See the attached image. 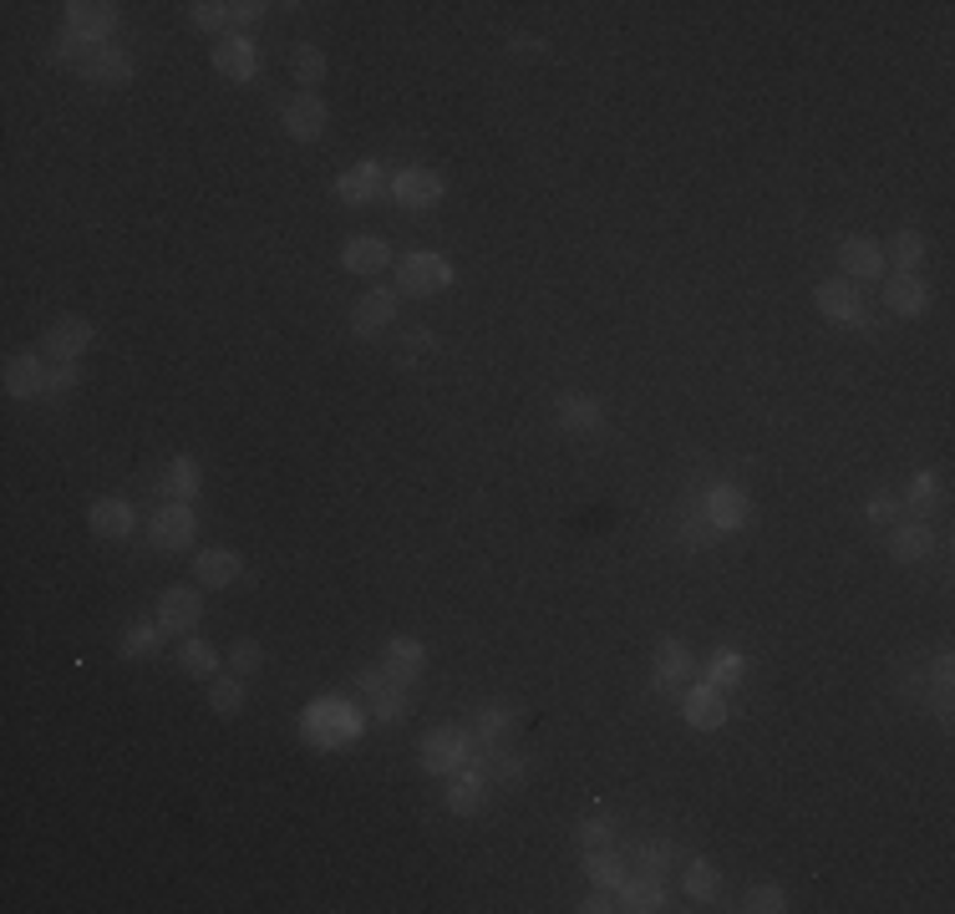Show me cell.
<instances>
[{
	"label": "cell",
	"mask_w": 955,
	"mask_h": 914,
	"mask_svg": "<svg viewBox=\"0 0 955 914\" xmlns=\"http://www.w3.org/2000/svg\"><path fill=\"white\" fill-rule=\"evenodd\" d=\"M885 305L894 310V316H925V305H930L925 279L920 275H894L885 285Z\"/></svg>",
	"instance_id": "cell-25"
},
{
	"label": "cell",
	"mask_w": 955,
	"mask_h": 914,
	"mask_svg": "<svg viewBox=\"0 0 955 914\" xmlns=\"http://www.w3.org/2000/svg\"><path fill=\"white\" fill-rule=\"evenodd\" d=\"M386 194V173L382 163H356V168H345L341 178H336V199L341 203H372Z\"/></svg>",
	"instance_id": "cell-13"
},
{
	"label": "cell",
	"mask_w": 955,
	"mask_h": 914,
	"mask_svg": "<svg viewBox=\"0 0 955 914\" xmlns=\"http://www.w3.org/2000/svg\"><path fill=\"white\" fill-rule=\"evenodd\" d=\"M178 665H184V676H213L219 671V656H213L209 640H184V650H178Z\"/></svg>",
	"instance_id": "cell-35"
},
{
	"label": "cell",
	"mask_w": 955,
	"mask_h": 914,
	"mask_svg": "<svg viewBox=\"0 0 955 914\" xmlns=\"http://www.w3.org/2000/svg\"><path fill=\"white\" fill-rule=\"evenodd\" d=\"M661 904H666V889H661V879H656V874L636 879V884H621V910L650 914V910H661Z\"/></svg>",
	"instance_id": "cell-32"
},
{
	"label": "cell",
	"mask_w": 955,
	"mask_h": 914,
	"mask_svg": "<svg viewBox=\"0 0 955 914\" xmlns=\"http://www.w3.org/2000/svg\"><path fill=\"white\" fill-rule=\"evenodd\" d=\"M930 549H935V533L925 524H900V529L889 533V554L900 559V564H920V559H930Z\"/></svg>",
	"instance_id": "cell-27"
},
{
	"label": "cell",
	"mask_w": 955,
	"mask_h": 914,
	"mask_svg": "<svg viewBox=\"0 0 955 914\" xmlns=\"http://www.w3.org/2000/svg\"><path fill=\"white\" fill-rule=\"evenodd\" d=\"M935 493H941V488H935V477H930V473H920L915 483H910V508H915V514H930V508L941 504Z\"/></svg>",
	"instance_id": "cell-45"
},
{
	"label": "cell",
	"mask_w": 955,
	"mask_h": 914,
	"mask_svg": "<svg viewBox=\"0 0 955 914\" xmlns=\"http://www.w3.org/2000/svg\"><path fill=\"white\" fill-rule=\"evenodd\" d=\"M743 656L737 650H716L712 661H706V686H716V691H727V686H737L743 681Z\"/></svg>",
	"instance_id": "cell-36"
},
{
	"label": "cell",
	"mask_w": 955,
	"mask_h": 914,
	"mask_svg": "<svg viewBox=\"0 0 955 914\" xmlns=\"http://www.w3.org/2000/svg\"><path fill=\"white\" fill-rule=\"evenodd\" d=\"M584 874H590V884L595 889H621L625 884V863L615 859V854H605V848H590V854H584Z\"/></svg>",
	"instance_id": "cell-33"
},
{
	"label": "cell",
	"mask_w": 955,
	"mask_h": 914,
	"mask_svg": "<svg viewBox=\"0 0 955 914\" xmlns=\"http://www.w3.org/2000/svg\"><path fill=\"white\" fill-rule=\"evenodd\" d=\"M118 26V5L112 0H72L67 5V36L87 41V46H102Z\"/></svg>",
	"instance_id": "cell-4"
},
{
	"label": "cell",
	"mask_w": 955,
	"mask_h": 914,
	"mask_svg": "<svg viewBox=\"0 0 955 914\" xmlns=\"http://www.w3.org/2000/svg\"><path fill=\"white\" fill-rule=\"evenodd\" d=\"M580 844L584 848H605V844H611V818H584L580 823Z\"/></svg>",
	"instance_id": "cell-46"
},
{
	"label": "cell",
	"mask_w": 955,
	"mask_h": 914,
	"mask_svg": "<svg viewBox=\"0 0 955 914\" xmlns=\"http://www.w3.org/2000/svg\"><path fill=\"white\" fill-rule=\"evenodd\" d=\"M290 71L300 87H320V81H326V52H320V46H295Z\"/></svg>",
	"instance_id": "cell-37"
},
{
	"label": "cell",
	"mask_w": 955,
	"mask_h": 914,
	"mask_svg": "<svg viewBox=\"0 0 955 914\" xmlns=\"http://www.w3.org/2000/svg\"><path fill=\"white\" fill-rule=\"evenodd\" d=\"M229 665H234V676H254V671L265 665V650H260V640H234V650H229Z\"/></svg>",
	"instance_id": "cell-42"
},
{
	"label": "cell",
	"mask_w": 955,
	"mask_h": 914,
	"mask_svg": "<svg viewBox=\"0 0 955 914\" xmlns=\"http://www.w3.org/2000/svg\"><path fill=\"white\" fill-rule=\"evenodd\" d=\"M0 386H6V397L26 401L36 397V392H46V366H41V356H31V351H21V356L6 361V376H0Z\"/></svg>",
	"instance_id": "cell-19"
},
{
	"label": "cell",
	"mask_w": 955,
	"mask_h": 914,
	"mask_svg": "<svg viewBox=\"0 0 955 914\" xmlns=\"http://www.w3.org/2000/svg\"><path fill=\"white\" fill-rule=\"evenodd\" d=\"M158 646H163V625H153V620L128 625V630H122V640H118L122 661H143V656H158Z\"/></svg>",
	"instance_id": "cell-29"
},
{
	"label": "cell",
	"mask_w": 955,
	"mask_h": 914,
	"mask_svg": "<svg viewBox=\"0 0 955 914\" xmlns=\"http://www.w3.org/2000/svg\"><path fill=\"white\" fill-rule=\"evenodd\" d=\"M555 417H559V427H564V432H600V422H605L600 401H595V397H580V392L559 397Z\"/></svg>",
	"instance_id": "cell-26"
},
{
	"label": "cell",
	"mask_w": 955,
	"mask_h": 914,
	"mask_svg": "<svg viewBox=\"0 0 955 914\" xmlns=\"http://www.w3.org/2000/svg\"><path fill=\"white\" fill-rule=\"evenodd\" d=\"M935 686H941V702L951 696V656H935Z\"/></svg>",
	"instance_id": "cell-51"
},
{
	"label": "cell",
	"mask_w": 955,
	"mask_h": 914,
	"mask_svg": "<svg viewBox=\"0 0 955 914\" xmlns=\"http://www.w3.org/2000/svg\"><path fill=\"white\" fill-rule=\"evenodd\" d=\"M326 122H331V112H326V102H320L316 92H300L285 102V112H279V128L295 137V143H316L320 133H326Z\"/></svg>",
	"instance_id": "cell-6"
},
{
	"label": "cell",
	"mask_w": 955,
	"mask_h": 914,
	"mask_svg": "<svg viewBox=\"0 0 955 914\" xmlns=\"http://www.w3.org/2000/svg\"><path fill=\"white\" fill-rule=\"evenodd\" d=\"M885 260H894V265H900V275H915V269L925 265V234H915V229H900V234L889 239Z\"/></svg>",
	"instance_id": "cell-30"
},
{
	"label": "cell",
	"mask_w": 955,
	"mask_h": 914,
	"mask_svg": "<svg viewBox=\"0 0 955 914\" xmlns=\"http://www.w3.org/2000/svg\"><path fill=\"white\" fill-rule=\"evenodd\" d=\"M747 518H753V504H747L743 488H732V483H716V488H706V524L722 533L743 529Z\"/></svg>",
	"instance_id": "cell-9"
},
{
	"label": "cell",
	"mask_w": 955,
	"mask_h": 914,
	"mask_svg": "<svg viewBox=\"0 0 955 914\" xmlns=\"http://www.w3.org/2000/svg\"><path fill=\"white\" fill-rule=\"evenodd\" d=\"M392 320H397V290H372V295H361L356 310H351V331L376 335V331H386Z\"/></svg>",
	"instance_id": "cell-21"
},
{
	"label": "cell",
	"mask_w": 955,
	"mask_h": 914,
	"mask_svg": "<svg viewBox=\"0 0 955 914\" xmlns=\"http://www.w3.org/2000/svg\"><path fill=\"white\" fill-rule=\"evenodd\" d=\"M468 747H473V731L463 727H438L422 737V772L432 778H452V772L468 762Z\"/></svg>",
	"instance_id": "cell-2"
},
{
	"label": "cell",
	"mask_w": 955,
	"mask_h": 914,
	"mask_svg": "<svg viewBox=\"0 0 955 914\" xmlns=\"http://www.w3.org/2000/svg\"><path fill=\"white\" fill-rule=\"evenodd\" d=\"M691 671L696 665H691V650L681 640H661L656 646V686L661 691H681L691 681Z\"/></svg>",
	"instance_id": "cell-22"
},
{
	"label": "cell",
	"mask_w": 955,
	"mask_h": 914,
	"mask_svg": "<svg viewBox=\"0 0 955 914\" xmlns=\"http://www.w3.org/2000/svg\"><path fill=\"white\" fill-rule=\"evenodd\" d=\"M254 41L250 36H239V31H229V36L213 41V71L229 81H250L254 77Z\"/></svg>",
	"instance_id": "cell-11"
},
{
	"label": "cell",
	"mask_w": 955,
	"mask_h": 914,
	"mask_svg": "<svg viewBox=\"0 0 955 914\" xmlns=\"http://www.w3.org/2000/svg\"><path fill=\"white\" fill-rule=\"evenodd\" d=\"M743 910H747V914H783V910H788V904H783V889H778V884H757V889H747Z\"/></svg>",
	"instance_id": "cell-41"
},
{
	"label": "cell",
	"mask_w": 955,
	"mask_h": 914,
	"mask_svg": "<svg viewBox=\"0 0 955 914\" xmlns=\"http://www.w3.org/2000/svg\"><path fill=\"white\" fill-rule=\"evenodd\" d=\"M514 727H518V712H508V706H483V712H478V722H473V737L493 747V742H504Z\"/></svg>",
	"instance_id": "cell-31"
},
{
	"label": "cell",
	"mask_w": 955,
	"mask_h": 914,
	"mask_svg": "<svg viewBox=\"0 0 955 914\" xmlns=\"http://www.w3.org/2000/svg\"><path fill=\"white\" fill-rule=\"evenodd\" d=\"M204 483L199 463L194 458H173L168 467H163V498H173V504H184V498H194Z\"/></svg>",
	"instance_id": "cell-28"
},
{
	"label": "cell",
	"mask_w": 955,
	"mask_h": 914,
	"mask_svg": "<svg viewBox=\"0 0 955 914\" xmlns=\"http://www.w3.org/2000/svg\"><path fill=\"white\" fill-rule=\"evenodd\" d=\"M483 803H489V778L473 768H458L448 782V813H458V818H478L483 813Z\"/></svg>",
	"instance_id": "cell-14"
},
{
	"label": "cell",
	"mask_w": 955,
	"mask_h": 914,
	"mask_svg": "<svg viewBox=\"0 0 955 914\" xmlns=\"http://www.w3.org/2000/svg\"><path fill=\"white\" fill-rule=\"evenodd\" d=\"M483 778L489 782H518L524 778V757L504 752V747H489V752H483Z\"/></svg>",
	"instance_id": "cell-38"
},
{
	"label": "cell",
	"mask_w": 955,
	"mask_h": 914,
	"mask_svg": "<svg viewBox=\"0 0 955 914\" xmlns=\"http://www.w3.org/2000/svg\"><path fill=\"white\" fill-rule=\"evenodd\" d=\"M87 529L97 533V539H128L133 533V508L122 504V498H97L92 514H87Z\"/></svg>",
	"instance_id": "cell-23"
},
{
	"label": "cell",
	"mask_w": 955,
	"mask_h": 914,
	"mask_svg": "<svg viewBox=\"0 0 955 914\" xmlns=\"http://www.w3.org/2000/svg\"><path fill=\"white\" fill-rule=\"evenodd\" d=\"M432 345V331H411V351H427Z\"/></svg>",
	"instance_id": "cell-52"
},
{
	"label": "cell",
	"mask_w": 955,
	"mask_h": 914,
	"mask_svg": "<svg viewBox=\"0 0 955 914\" xmlns=\"http://www.w3.org/2000/svg\"><path fill=\"white\" fill-rule=\"evenodd\" d=\"M265 11H270L265 0H239V5H234V26H254Z\"/></svg>",
	"instance_id": "cell-48"
},
{
	"label": "cell",
	"mask_w": 955,
	"mask_h": 914,
	"mask_svg": "<svg viewBox=\"0 0 955 914\" xmlns=\"http://www.w3.org/2000/svg\"><path fill=\"white\" fill-rule=\"evenodd\" d=\"M209 706L219 716H239V712H244V686H239V676H219V681H213Z\"/></svg>",
	"instance_id": "cell-39"
},
{
	"label": "cell",
	"mask_w": 955,
	"mask_h": 914,
	"mask_svg": "<svg viewBox=\"0 0 955 914\" xmlns=\"http://www.w3.org/2000/svg\"><path fill=\"white\" fill-rule=\"evenodd\" d=\"M813 305H819V316L834 320V326H854V320H859V295H854L849 279H823L819 290H813Z\"/></svg>",
	"instance_id": "cell-16"
},
{
	"label": "cell",
	"mask_w": 955,
	"mask_h": 914,
	"mask_svg": "<svg viewBox=\"0 0 955 914\" xmlns=\"http://www.w3.org/2000/svg\"><path fill=\"white\" fill-rule=\"evenodd\" d=\"M580 910H584V914H611V910H621V900H615V889H595V894H590Z\"/></svg>",
	"instance_id": "cell-47"
},
{
	"label": "cell",
	"mask_w": 955,
	"mask_h": 914,
	"mask_svg": "<svg viewBox=\"0 0 955 914\" xmlns=\"http://www.w3.org/2000/svg\"><path fill=\"white\" fill-rule=\"evenodd\" d=\"M199 615H204V599H199V590H188V584H178V590H163V595H158L163 636H188V630L199 625Z\"/></svg>",
	"instance_id": "cell-8"
},
{
	"label": "cell",
	"mask_w": 955,
	"mask_h": 914,
	"mask_svg": "<svg viewBox=\"0 0 955 914\" xmlns=\"http://www.w3.org/2000/svg\"><path fill=\"white\" fill-rule=\"evenodd\" d=\"M838 260H844V275L849 279H879L885 275V244L879 239H844V250H838Z\"/></svg>",
	"instance_id": "cell-20"
},
{
	"label": "cell",
	"mask_w": 955,
	"mask_h": 914,
	"mask_svg": "<svg viewBox=\"0 0 955 914\" xmlns=\"http://www.w3.org/2000/svg\"><path fill=\"white\" fill-rule=\"evenodd\" d=\"M300 731H306V742L320 747V752H331V747H345L361 737V712L351 702H341V696H326V702H310L306 716H300Z\"/></svg>",
	"instance_id": "cell-1"
},
{
	"label": "cell",
	"mask_w": 955,
	"mask_h": 914,
	"mask_svg": "<svg viewBox=\"0 0 955 914\" xmlns=\"http://www.w3.org/2000/svg\"><path fill=\"white\" fill-rule=\"evenodd\" d=\"M422 661H427V650H422V640H411V636H397V640H386V650H382V665L392 671V681H417L422 676Z\"/></svg>",
	"instance_id": "cell-24"
},
{
	"label": "cell",
	"mask_w": 955,
	"mask_h": 914,
	"mask_svg": "<svg viewBox=\"0 0 955 914\" xmlns=\"http://www.w3.org/2000/svg\"><path fill=\"white\" fill-rule=\"evenodd\" d=\"M77 77L92 87H128L133 81V56L118 46H87V56L77 62Z\"/></svg>",
	"instance_id": "cell-5"
},
{
	"label": "cell",
	"mask_w": 955,
	"mask_h": 914,
	"mask_svg": "<svg viewBox=\"0 0 955 914\" xmlns=\"http://www.w3.org/2000/svg\"><path fill=\"white\" fill-rule=\"evenodd\" d=\"M894 514H900V504H894L889 493H875V498H869V518H875V524H889Z\"/></svg>",
	"instance_id": "cell-49"
},
{
	"label": "cell",
	"mask_w": 955,
	"mask_h": 914,
	"mask_svg": "<svg viewBox=\"0 0 955 914\" xmlns=\"http://www.w3.org/2000/svg\"><path fill=\"white\" fill-rule=\"evenodd\" d=\"M188 15L199 31H219V36L234 31V5H224V0H199V5H188Z\"/></svg>",
	"instance_id": "cell-34"
},
{
	"label": "cell",
	"mask_w": 955,
	"mask_h": 914,
	"mask_svg": "<svg viewBox=\"0 0 955 914\" xmlns=\"http://www.w3.org/2000/svg\"><path fill=\"white\" fill-rule=\"evenodd\" d=\"M239 574H244V559H239L234 549H199V554H194V580H199L204 590H224V584H234Z\"/></svg>",
	"instance_id": "cell-17"
},
{
	"label": "cell",
	"mask_w": 955,
	"mask_h": 914,
	"mask_svg": "<svg viewBox=\"0 0 955 914\" xmlns=\"http://www.w3.org/2000/svg\"><path fill=\"white\" fill-rule=\"evenodd\" d=\"M681 716H687L696 731H716L727 722V702H722V691L702 681V686H691L687 696H681Z\"/></svg>",
	"instance_id": "cell-15"
},
{
	"label": "cell",
	"mask_w": 955,
	"mask_h": 914,
	"mask_svg": "<svg viewBox=\"0 0 955 914\" xmlns=\"http://www.w3.org/2000/svg\"><path fill=\"white\" fill-rule=\"evenodd\" d=\"M341 265L351 269V275H376V269L392 265V250H386V239H376V234H351L341 244Z\"/></svg>",
	"instance_id": "cell-18"
},
{
	"label": "cell",
	"mask_w": 955,
	"mask_h": 914,
	"mask_svg": "<svg viewBox=\"0 0 955 914\" xmlns=\"http://www.w3.org/2000/svg\"><path fill=\"white\" fill-rule=\"evenodd\" d=\"M681 889H687L696 904H706V900H716V889H722V884H716V869L702 859V863H691V869H687V884H681Z\"/></svg>",
	"instance_id": "cell-40"
},
{
	"label": "cell",
	"mask_w": 955,
	"mask_h": 914,
	"mask_svg": "<svg viewBox=\"0 0 955 914\" xmlns=\"http://www.w3.org/2000/svg\"><path fill=\"white\" fill-rule=\"evenodd\" d=\"M640 859H646L650 874H656V869H666V863H671V844H646V848H640Z\"/></svg>",
	"instance_id": "cell-50"
},
{
	"label": "cell",
	"mask_w": 955,
	"mask_h": 914,
	"mask_svg": "<svg viewBox=\"0 0 955 914\" xmlns=\"http://www.w3.org/2000/svg\"><path fill=\"white\" fill-rule=\"evenodd\" d=\"M372 716L376 722H386V727H392V722H402V716H407V696H402V686H386L382 696H372Z\"/></svg>",
	"instance_id": "cell-43"
},
{
	"label": "cell",
	"mask_w": 955,
	"mask_h": 914,
	"mask_svg": "<svg viewBox=\"0 0 955 914\" xmlns=\"http://www.w3.org/2000/svg\"><path fill=\"white\" fill-rule=\"evenodd\" d=\"M41 345H46V356H56V361H77L81 351L92 345V326H87L81 316H62V320H52V326H46Z\"/></svg>",
	"instance_id": "cell-12"
},
{
	"label": "cell",
	"mask_w": 955,
	"mask_h": 914,
	"mask_svg": "<svg viewBox=\"0 0 955 914\" xmlns=\"http://www.w3.org/2000/svg\"><path fill=\"white\" fill-rule=\"evenodd\" d=\"M194 533H199V518H194L188 504H163L158 514H153V543H158V549H188Z\"/></svg>",
	"instance_id": "cell-10"
},
{
	"label": "cell",
	"mask_w": 955,
	"mask_h": 914,
	"mask_svg": "<svg viewBox=\"0 0 955 914\" xmlns=\"http://www.w3.org/2000/svg\"><path fill=\"white\" fill-rule=\"evenodd\" d=\"M77 382H81L77 361H56L52 372H46V392H52V397H67V392H72Z\"/></svg>",
	"instance_id": "cell-44"
},
{
	"label": "cell",
	"mask_w": 955,
	"mask_h": 914,
	"mask_svg": "<svg viewBox=\"0 0 955 914\" xmlns=\"http://www.w3.org/2000/svg\"><path fill=\"white\" fill-rule=\"evenodd\" d=\"M448 194V184H442V173L438 168H402L397 173V184H392V199L402 203V209H432V203Z\"/></svg>",
	"instance_id": "cell-7"
},
{
	"label": "cell",
	"mask_w": 955,
	"mask_h": 914,
	"mask_svg": "<svg viewBox=\"0 0 955 914\" xmlns=\"http://www.w3.org/2000/svg\"><path fill=\"white\" fill-rule=\"evenodd\" d=\"M397 285L407 295H438V290H448L452 285V265L442 260L438 250H411L407 260H402V269H397Z\"/></svg>",
	"instance_id": "cell-3"
}]
</instances>
